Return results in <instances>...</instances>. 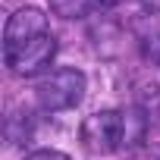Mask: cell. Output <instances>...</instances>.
I'll return each mask as SVG.
<instances>
[{"label": "cell", "mask_w": 160, "mask_h": 160, "mask_svg": "<svg viewBox=\"0 0 160 160\" xmlns=\"http://www.w3.org/2000/svg\"><path fill=\"white\" fill-rule=\"evenodd\" d=\"M82 94H85V75L78 69H72V66L53 69L47 78H41V85H38V101L50 113L75 107L78 101H82Z\"/></svg>", "instance_id": "1"}, {"label": "cell", "mask_w": 160, "mask_h": 160, "mask_svg": "<svg viewBox=\"0 0 160 160\" xmlns=\"http://www.w3.org/2000/svg\"><path fill=\"white\" fill-rule=\"evenodd\" d=\"M82 144L91 154H110L122 148V110H98L82 122Z\"/></svg>", "instance_id": "2"}, {"label": "cell", "mask_w": 160, "mask_h": 160, "mask_svg": "<svg viewBox=\"0 0 160 160\" xmlns=\"http://www.w3.org/2000/svg\"><path fill=\"white\" fill-rule=\"evenodd\" d=\"M7 57V66L16 72V75H38L41 69H47L50 66V60L57 57V38L47 32V35H38L35 41H28V44H22V47H16V50H10V53H3Z\"/></svg>", "instance_id": "3"}, {"label": "cell", "mask_w": 160, "mask_h": 160, "mask_svg": "<svg viewBox=\"0 0 160 160\" xmlns=\"http://www.w3.org/2000/svg\"><path fill=\"white\" fill-rule=\"evenodd\" d=\"M47 32H50L47 16L38 7H22V10H16L10 16V22L3 28V53H10V50H16V47L35 41L38 35H47Z\"/></svg>", "instance_id": "4"}, {"label": "cell", "mask_w": 160, "mask_h": 160, "mask_svg": "<svg viewBox=\"0 0 160 160\" xmlns=\"http://www.w3.org/2000/svg\"><path fill=\"white\" fill-rule=\"evenodd\" d=\"M144 129H148V119L141 110H122V148L144 141Z\"/></svg>", "instance_id": "5"}, {"label": "cell", "mask_w": 160, "mask_h": 160, "mask_svg": "<svg viewBox=\"0 0 160 160\" xmlns=\"http://www.w3.org/2000/svg\"><path fill=\"white\" fill-rule=\"evenodd\" d=\"M91 3L94 0H50V10L63 19H82V16H88Z\"/></svg>", "instance_id": "6"}, {"label": "cell", "mask_w": 160, "mask_h": 160, "mask_svg": "<svg viewBox=\"0 0 160 160\" xmlns=\"http://www.w3.org/2000/svg\"><path fill=\"white\" fill-rule=\"evenodd\" d=\"M25 160H69L63 151H53V148H41V151H32Z\"/></svg>", "instance_id": "7"}, {"label": "cell", "mask_w": 160, "mask_h": 160, "mask_svg": "<svg viewBox=\"0 0 160 160\" xmlns=\"http://www.w3.org/2000/svg\"><path fill=\"white\" fill-rule=\"evenodd\" d=\"M94 3H101V7H116V3H122V0H94Z\"/></svg>", "instance_id": "8"}]
</instances>
